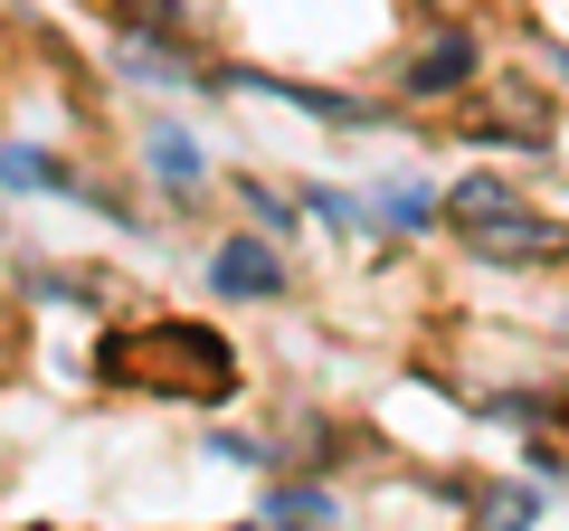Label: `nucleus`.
Listing matches in <instances>:
<instances>
[{
  "instance_id": "1",
  "label": "nucleus",
  "mask_w": 569,
  "mask_h": 531,
  "mask_svg": "<svg viewBox=\"0 0 569 531\" xmlns=\"http://www.w3.org/2000/svg\"><path fill=\"white\" fill-rule=\"evenodd\" d=\"M96 370L114 389H152V399H190V409H219V399H238V351H228V332L190 323V313H152V323H123L96 342Z\"/></svg>"
},
{
  "instance_id": "2",
  "label": "nucleus",
  "mask_w": 569,
  "mask_h": 531,
  "mask_svg": "<svg viewBox=\"0 0 569 531\" xmlns=\"http://www.w3.org/2000/svg\"><path fill=\"white\" fill-rule=\"evenodd\" d=\"M447 219H456V238H466L475 257H493V266H550V257H569V219L522 209L503 181H485V171L447 190Z\"/></svg>"
},
{
  "instance_id": "3",
  "label": "nucleus",
  "mask_w": 569,
  "mask_h": 531,
  "mask_svg": "<svg viewBox=\"0 0 569 531\" xmlns=\"http://www.w3.org/2000/svg\"><path fill=\"white\" fill-rule=\"evenodd\" d=\"M209 285L238 294V304H266V294H284V257L266 238H228L219 257H209Z\"/></svg>"
},
{
  "instance_id": "4",
  "label": "nucleus",
  "mask_w": 569,
  "mask_h": 531,
  "mask_svg": "<svg viewBox=\"0 0 569 531\" xmlns=\"http://www.w3.org/2000/svg\"><path fill=\"white\" fill-rule=\"evenodd\" d=\"M466 77H475V39H466V29H447V39H427L418 58L399 67V86H408V96H456Z\"/></svg>"
},
{
  "instance_id": "5",
  "label": "nucleus",
  "mask_w": 569,
  "mask_h": 531,
  "mask_svg": "<svg viewBox=\"0 0 569 531\" xmlns=\"http://www.w3.org/2000/svg\"><path fill=\"white\" fill-rule=\"evenodd\" d=\"M152 171H162L171 190H190L209 162H200V143H190V133H152Z\"/></svg>"
},
{
  "instance_id": "6",
  "label": "nucleus",
  "mask_w": 569,
  "mask_h": 531,
  "mask_svg": "<svg viewBox=\"0 0 569 531\" xmlns=\"http://www.w3.org/2000/svg\"><path fill=\"white\" fill-rule=\"evenodd\" d=\"M560 428H569V399H560Z\"/></svg>"
}]
</instances>
